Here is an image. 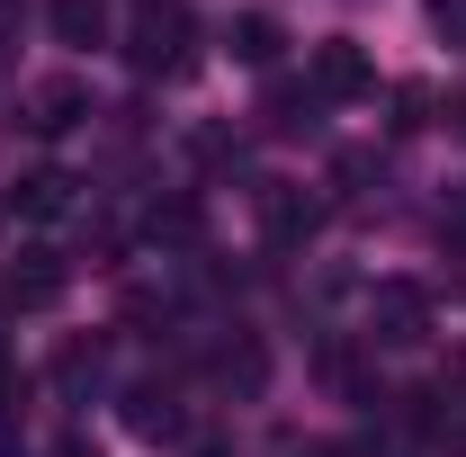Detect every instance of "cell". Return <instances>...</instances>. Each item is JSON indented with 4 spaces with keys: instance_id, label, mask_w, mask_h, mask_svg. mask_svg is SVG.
Instances as JSON below:
<instances>
[{
    "instance_id": "1",
    "label": "cell",
    "mask_w": 466,
    "mask_h": 457,
    "mask_svg": "<svg viewBox=\"0 0 466 457\" xmlns=\"http://www.w3.org/2000/svg\"><path fill=\"white\" fill-rule=\"evenodd\" d=\"M188 46H198V27H188L179 0H135V9H126V63H135L144 81L188 72Z\"/></svg>"
},
{
    "instance_id": "2",
    "label": "cell",
    "mask_w": 466,
    "mask_h": 457,
    "mask_svg": "<svg viewBox=\"0 0 466 457\" xmlns=\"http://www.w3.org/2000/svg\"><path fill=\"white\" fill-rule=\"evenodd\" d=\"M368 350H421L431 341V287L412 279H377L368 287V332H359Z\"/></svg>"
},
{
    "instance_id": "3",
    "label": "cell",
    "mask_w": 466,
    "mask_h": 457,
    "mask_svg": "<svg viewBox=\"0 0 466 457\" xmlns=\"http://www.w3.org/2000/svg\"><path fill=\"white\" fill-rule=\"evenodd\" d=\"M305 90H314L323 108L368 99V90H377V63H368V46H359V36H323V46H314V63H305Z\"/></svg>"
},
{
    "instance_id": "4",
    "label": "cell",
    "mask_w": 466,
    "mask_h": 457,
    "mask_svg": "<svg viewBox=\"0 0 466 457\" xmlns=\"http://www.w3.org/2000/svg\"><path fill=\"white\" fill-rule=\"evenodd\" d=\"M81 117H90V81H81V72H46V81L18 90V126H27V135H63V126H81Z\"/></svg>"
},
{
    "instance_id": "5",
    "label": "cell",
    "mask_w": 466,
    "mask_h": 457,
    "mask_svg": "<svg viewBox=\"0 0 466 457\" xmlns=\"http://www.w3.org/2000/svg\"><path fill=\"white\" fill-rule=\"evenodd\" d=\"M251 207H260V233H269L279 251H296L305 233L323 225V198H305L296 179H260V188H251Z\"/></svg>"
},
{
    "instance_id": "6",
    "label": "cell",
    "mask_w": 466,
    "mask_h": 457,
    "mask_svg": "<svg viewBox=\"0 0 466 457\" xmlns=\"http://www.w3.org/2000/svg\"><path fill=\"white\" fill-rule=\"evenodd\" d=\"M63 279H72V269H63V251H18V260H9V305H27V314H36V305H55L63 296Z\"/></svg>"
},
{
    "instance_id": "7",
    "label": "cell",
    "mask_w": 466,
    "mask_h": 457,
    "mask_svg": "<svg viewBox=\"0 0 466 457\" xmlns=\"http://www.w3.org/2000/svg\"><path fill=\"white\" fill-rule=\"evenodd\" d=\"M225 55H233V63H251V72H269V63L288 55V27H279L269 9H242V18L225 27Z\"/></svg>"
},
{
    "instance_id": "8",
    "label": "cell",
    "mask_w": 466,
    "mask_h": 457,
    "mask_svg": "<svg viewBox=\"0 0 466 457\" xmlns=\"http://www.w3.org/2000/svg\"><path fill=\"white\" fill-rule=\"evenodd\" d=\"M46 27H55L63 46H108L116 9H108V0H55V9H46Z\"/></svg>"
},
{
    "instance_id": "9",
    "label": "cell",
    "mask_w": 466,
    "mask_h": 457,
    "mask_svg": "<svg viewBox=\"0 0 466 457\" xmlns=\"http://www.w3.org/2000/svg\"><path fill=\"white\" fill-rule=\"evenodd\" d=\"M9 207H18L27 225H55L63 207H72V171H27L18 188H9Z\"/></svg>"
},
{
    "instance_id": "10",
    "label": "cell",
    "mask_w": 466,
    "mask_h": 457,
    "mask_svg": "<svg viewBox=\"0 0 466 457\" xmlns=\"http://www.w3.org/2000/svg\"><path fill=\"white\" fill-rule=\"evenodd\" d=\"M126 421H135L144 440H179V431H188V412H179V403L162 395V386H144V395H126Z\"/></svg>"
},
{
    "instance_id": "11",
    "label": "cell",
    "mask_w": 466,
    "mask_h": 457,
    "mask_svg": "<svg viewBox=\"0 0 466 457\" xmlns=\"http://www.w3.org/2000/svg\"><path fill=\"white\" fill-rule=\"evenodd\" d=\"M314 108H323V99H314V90H269V126H279V135H305V126H314Z\"/></svg>"
},
{
    "instance_id": "12",
    "label": "cell",
    "mask_w": 466,
    "mask_h": 457,
    "mask_svg": "<svg viewBox=\"0 0 466 457\" xmlns=\"http://www.w3.org/2000/svg\"><path fill=\"white\" fill-rule=\"evenodd\" d=\"M449 412H431V440H440V457H466V395H440Z\"/></svg>"
},
{
    "instance_id": "13",
    "label": "cell",
    "mask_w": 466,
    "mask_h": 457,
    "mask_svg": "<svg viewBox=\"0 0 466 457\" xmlns=\"http://www.w3.org/2000/svg\"><path fill=\"white\" fill-rule=\"evenodd\" d=\"M153 242H198V207H188V198L153 207Z\"/></svg>"
},
{
    "instance_id": "14",
    "label": "cell",
    "mask_w": 466,
    "mask_h": 457,
    "mask_svg": "<svg viewBox=\"0 0 466 457\" xmlns=\"http://www.w3.org/2000/svg\"><path fill=\"white\" fill-rule=\"evenodd\" d=\"M55 377H63V386H81V377H99V341H72V350L55 359Z\"/></svg>"
},
{
    "instance_id": "15",
    "label": "cell",
    "mask_w": 466,
    "mask_h": 457,
    "mask_svg": "<svg viewBox=\"0 0 466 457\" xmlns=\"http://www.w3.org/2000/svg\"><path fill=\"white\" fill-rule=\"evenodd\" d=\"M431 27H440L449 46H466V0H431Z\"/></svg>"
},
{
    "instance_id": "16",
    "label": "cell",
    "mask_w": 466,
    "mask_h": 457,
    "mask_svg": "<svg viewBox=\"0 0 466 457\" xmlns=\"http://www.w3.org/2000/svg\"><path fill=\"white\" fill-rule=\"evenodd\" d=\"M421 108H431V90H421V81H404V90H395V126L412 135V126H421Z\"/></svg>"
},
{
    "instance_id": "17",
    "label": "cell",
    "mask_w": 466,
    "mask_h": 457,
    "mask_svg": "<svg viewBox=\"0 0 466 457\" xmlns=\"http://www.w3.org/2000/svg\"><path fill=\"white\" fill-rule=\"evenodd\" d=\"M314 457H341V449H314Z\"/></svg>"
}]
</instances>
